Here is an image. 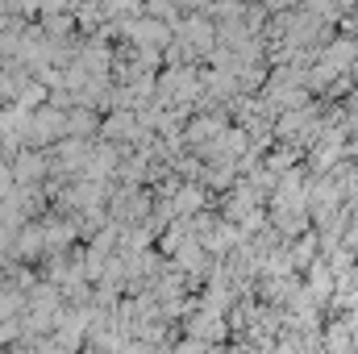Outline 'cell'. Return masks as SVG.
<instances>
[{"mask_svg":"<svg viewBox=\"0 0 358 354\" xmlns=\"http://www.w3.org/2000/svg\"><path fill=\"white\" fill-rule=\"evenodd\" d=\"M355 8H358V0H355Z\"/></svg>","mask_w":358,"mask_h":354,"instance_id":"5b68a950","label":"cell"},{"mask_svg":"<svg viewBox=\"0 0 358 354\" xmlns=\"http://www.w3.org/2000/svg\"><path fill=\"white\" fill-rule=\"evenodd\" d=\"M304 288L313 292V300H317V304L334 296V288H338V275H334V267L325 263L321 255H317V259L308 263V279H304Z\"/></svg>","mask_w":358,"mask_h":354,"instance_id":"277c9868","label":"cell"},{"mask_svg":"<svg viewBox=\"0 0 358 354\" xmlns=\"http://www.w3.org/2000/svg\"><path fill=\"white\" fill-rule=\"evenodd\" d=\"M225 334H229V321H225L221 313H208V309H200V304L192 309V317H187V338L217 346V342H225Z\"/></svg>","mask_w":358,"mask_h":354,"instance_id":"3957f363","label":"cell"},{"mask_svg":"<svg viewBox=\"0 0 358 354\" xmlns=\"http://www.w3.org/2000/svg\"><path fill=\"white\" fill-rule=\"evenodd\" d=\"M171 25L167 21H159V17H150V13H142V17H129V21H121V38L129 42V46H146V50H167V42H171Z\"/></svg>","mask_w":358,"mask_h":354,"instance_id":"7a4b0ae2","label":"cell"},{"mask_svg":"<svg viewBox=\"0 0 358 354\" xmlns=\"http://www.w3.org/2000/svg\"><path fill=\"white\" fill-rule=\"evenodd\" d=\"M176 38L196 55V63H208V55L217 50V25L208 13H183L176 25Z\"/></svg>","mask_w":358,"mask_h":354,"instance_id":"6da1fadb","label":"cell"}]
</instances>
